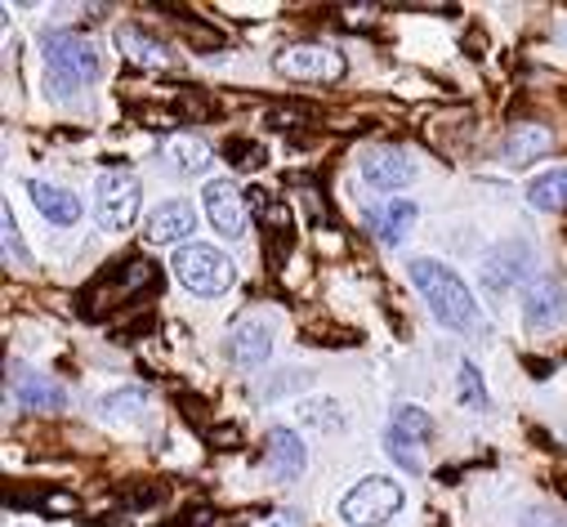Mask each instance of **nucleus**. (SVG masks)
Listing matches in <instances>:
<instances>
[{
	"instance_id": "1",
	"label": "nucleus",
	"mask_w": 567,
	"mask_h": 527,
	"mask_svg": "<svg viewBox=\"0 0 567 527\" xmlns=\"http://www.w3.org/2000/svg\"><path fill=\"white\" fill-rule=\"evenodd\" d=\"M411 282L420 287L424 304H430V313H434L447 331H474V327H478V304H474L470 287L447 269V264H439V259H415V264H411Z\"/></svg>"
},
{
	"instance_id": "2",
	"label": "nucleus",
	"mask_w": 567,
	"mask_h": 527,
	"mask_svg": "<svg viewBox=\"0 0 567 527\" xmlns=\"http://www.w3.org/2000/svg\"><path fill=\"white\" fill-rule=\"evenodd\" d=\"M99 76V54L76 32H50L45 37V85L54 99H76L81 85Z\"/></svg>"
},
{
	"instance_id": "3",
	"label": "nucleus",
	"mask_w": 567,
	"mask_h": 527,
	"mask_svg": "<svg viewBox=\"0 0 567 527\" xmlns=\"http://www.w3.org/2000/svg\"><path fill=\"white\" fill-rule=\"evenodd\" d=\"M175 273L179 282L193 291V296H224L233 287V259L219 250V246H206V241H188L179 246L175 255Z\"/></svg>"
},
{
	"instance_id": "4",
	"label": "nucleus",
	"mask_w": 567,
	"mask_h": 527,
	"mask_svg": "<svg viewBox=\"0 0 567 527\" xmlns=\"http://www.w3.org/2000/svg\"><path fill=\"white\" fill-rule=\"evenodd\" d=\"M402 505V487L393 478H362L344 500L340 514L349 527H384Z\"/></svg>"
},
{
	"instance_id": "5",
	"label": "nucleus",
	"mask_w": 567,
	"mask_h": 527,
	"mask_svg": "<svg viewBox=\"0 0 567 527\" xmlns=\"http://www.w3.org/2000/svg\"><path fill=\"white\" fill-rule=\"evenodd\" d=\"M138 179L134 175H125V170H103L99 175V188H94V219H99V228H107V232H121V228H130L134 224V215H138Z\"/></svg>"
},
{
	"instance_id": "6",
	"label": "nucleus",
	"mask_w": 567,
	"mask_h": 527,
	"mask_svg": "<svg viewBox=\"0 0 567 527\" xmlns=\"http://www.w3.org/2000/svg\"><path fill=\"white\" fill-rule=\"evenodd\" d=\"M277 72L287 81H309V85H331L349 72L344 54L331 45H291L277 54Z\"/></svg>"
},
{
	"instance_id": "7",
	"label": "nucleus",
	"mask_w": 567,
	"mask_h": 527,
	"mask_svg": "<svg viewBox=\"0 0 567 527\" xmlns=\"http://www.w3.org/2000/svg\"><path fill=\"white\" fill-rule=\"evenodd\" d=\"M202 202H206V215H210V224H215L219 237L237 241L246 232V219H250L246 215V193L233 179H210L206 193H202Z\"/></svg>"
},
{
	"instance_id": "8",
	"label": "nucleus",
	"mask_w": 567,
	"mask_h": 527,
	"mask_svg": "<svg viewBox=\"0 0 567 527\" xmlns=\"http://www.w3.org/2000/svg\"><path fill=\"white\" fill-rule=\"evenodd\" d=\"M527 278H532V246L527 241H505L483 259V282L492 291H509Z\"/></svg>"
},
{
	"instance_id": "9",
	"label": "nucleus",
	"mask_w": 567,
	"mask_h": 527,
	"mask_svg": "<svg viewBox=\"0 0 567 527\" xmlns=\"http://www.w3.org/2000/svg\"><path fill=\"white\" fill-rule=\"evenodd\" d=\"M358 170H362V179L367 184H375V188H406L411 179H415V162L406 157V153H398V148H367L362 157H358Z\"/></svg>"
},
{
	"instance_id": "10",
	"label": "nucleus",
	"mask_w": 567,
	"mask_h": 527,
	"mask_svg": "<svg viewBox=\"0 0 567 527\" xmlns=\"http://www.w3.org/2000/svg\"><path fill=\"white\" fill-rule=\"evenodd\" d=\"M10 389H14V399H19L23 407H32V412H63V403H68L63 384H54L50 375H41V371H32V366H14Z\"/></svg>"
},
{
	"instance_id": "11",
	"label": "nucleus",
	"mask_w": 567,
	"mask_h": 527,
	"mask_svg": "<svg viewBox=\"0 0 567 527\" xmlns=\"http://www.w3.org/2000/svg\"><path fill=\"white\" fill-rule=\"evenodd\" d=\"M228 353H233L237 366H259V362H268V353H272V327H268V318L246 313V318L233 327Z\"/></svg>"
},
{
	"instance_id": "12",
	"label": "nucleus",
	"mask_w": 567,
	"mask_h": 527,
	"mask_svg": "<svg viewBox=\"0 0 567 527\" xmlns=\"http://www.w3.org/2000/svg\"><path fill=\"white\" fill-rule=\"evenodd\" d=\"M264 443H268V469H272L281 483H291V478H300V474H305L309 452H305V438H300L296 430L272 425Z\"/></svg>"
},
{
	"instance_id": "13",
	"label": "nucleus",
	"mask_w": 567,
	"mask_h": 527,
	"mask_svg": "<svg viewBox=\"0 0 567 527\" xmlns=\"http://www.w3.org/2000/svg\"><path fill=\"white\" fill-rule=\"evenodd\" d=\"M116 50H121V59H130L134 68H148V72L175 68V54L157 37H148L144 28H116Z\"/></svg>"
},
{
	"instance_id": "14",
	"label": "nucleus",
	"mask_w": 567,
	"mask_h": 527,
	"mask_svg": "<svg viewBox=\"0 0 567 527\" xmlns=\"http://www.w3.org/2000/svg\"><path fill=\"white\" fill-rule=\"evenodd\" d=\"M415 202H406V197H389V202H375L371 210H367V224H371V232L384 241V246H398L402 237H406V228L415 224Z\"/></svg>"
},
{
	"instance_id": "15",
	"label": "nucleus",
	"mask_w": 567,
	"mask_h": 527,
	"mask_svg": "<svg viewBox=\"0 0 567 527\" xmlns=\"http://www.w3.org/2000/svg\"><path fill=\"white\" fill-rule=\"evenodd\" d=\"M197 228V210L188 206V202H162L153 215H148V241H162V246H171V241H184L188 232ZM188 246V241H184Z\"/></svg>"
},
{
	"instance_id": "16",
	"label": "nucleus",
	"mask_w": 567,
	"mask_h": 527,
	"mask_svg": "<svg viewBox=\"0 0 567 527\" xmlns=\"http://www.w3.org/2000/svg\"><path fill=\"white\" fill-rule=\"evenodd\" d=\"M549 148H554V130H545V125H536V121H523L514 135L505 140V162H509V166H527V162L545 157Z\"/></svg>"
},
{
	"instance_id": "17",
	"label": "nucleus",
	"mask_w": 567,
	"mask_h": 527,
	"mask_svg": "<svg viewBox=\"0 0 567 527\" xmlns=\"http://www.w3.org/2000/svg\"><path fill=\"white\" fill-rule=\"evenodd\" d=\"M563 313H567L563 291H558L549 278H540V282L527 287V296H523V318H527V327H554Z\"/></svg>"
},
{
	"instance_id": "18",
	"label": "nucleus",
	"mask_w": 567,
	"mask_h": 527,
	"mask_svg": "<svg viewBox=\"0 0 567 527\" xmlns=\"http://www.w3.org/2000/svg\"><path fill=\"white\" fill-rule=\"evenodd\" d=\"M162 162H166V170H175V175H202V170L210 166V148H206L197 135H175V140H166Z\"/></svg>"
},
{
	"instance_id": "19",
	"label": "nucleus",
	"mask_w": 567,
	"mask_h": 527,
	"mask_svg": "<svg viewBox=\"0 0 567 527\" xmlns=\"http://www.w3.org/2000/svg\"><path fill=\"white\" fill-rule=\"evenodd\" d=\"M32 202H37V210L50 219V224H59V228H68V224H76L81 219V202L68 193V188H54V184H32Z\"/></svg>"
},
{
	"instance_id": "20",
	"label": "nucleus",
	"mask_w": 567,
	"mask_h": 527,
	"mask_svg": "<svg viewBox=\"0 0 567 527\" xmlns=\"http://www.w3.org/2000/svg\"><path fill=\"white\" fill-rule=\"evenodd\" d=\"M527 197H532V206H540V210H567V166L540 175Z\"/></svg>"
},
{
	"instance_id": "21",
	"label": "nucleus",
	"mask_w": 567,
	"mask_h": 527,
	"mask_svg": "<svg viewBox=\"0 0 567 527\" xmlns=\"http://www.w3.org/2000/svg\"><path fill=\"white\" fill-rule=\"evenodd\" d=\"M144 403H148L144 389H116V393L103 399V416L107 421H138L144 416Z\"/></svg>"
},
{
	"instance_id": "22",
	"label": "nucleus",
	"mask_w": 567,
	"mask_h": 527,
	"mask_svg": "<svg viewBox=\"0 0 567 527\" xmlns=\"http://www.w3.org/2000/svg\"><path fill=\"white\" fill-rule=\"evenodd\" d=\"M393 434H402V438H411V443H424L434 434V421L424 416L420 407H398V416H393Z\"/></svg>"
},
{
	"instance_id": "23",
	"label": "nucleus",
	"mask_w": 567,
	"mask_h": 527,
	"mask_svg": "<svg viewBox=\"0 0 567 527\" xmlns=\"http://www.w3.org/2000/svg\"><path fill=\"white\" fill-rule=\"evenodd\" d=\"M0 228H6V259H10V264H19V269H28L32 255H28L23 237H19V224H14V210H10V206L0 210Z\"/></svg>"
},
{
	"instance_id": "24",
	"label": "nucleus",
	"mask_w": 567,
	"mask_h": 527,
	"mask_svg": "<svg viewBox=\"0 0 567 527\" xmlns=\"http://www.w3.org/2000/svg\"><path fill=\"white\" fill-rule=\"evenodd\" d=\"M461 403H465L470 412H483V407H487V389H483L474 362H461Z\"/></svg>"
},
{
	"instance_id": "25",
	"label": "nucleus",
	"mask_w": 567,
	"mask_h": 527,
	"mask_svg": "<svg viewBox=\"0 0 567 527\" xmlns=\"http://www.w3.org/2000/svg\"><path fill=\"white\" fill-rule=\"evenodd\" d=\"M384 447H389V456H393L402 469H411V474H424V461H420V452L411 447V438H402V434H393V430H389Z\"/></svg>"
},
{
	"instance_id": "26",
	"label": "nucleus",
	"mask_w": 567,
	"mask_h": 527,
	"mask_svg": "<svg viewBox=\"0 0 567 527\" xmlns=\"http://www.w3.org/2000/svg\"><path fill=\"white\" fill-rule=\"evenodd\" d=\"M264 148L259 144H250V140H228V162L237 166V170H255V166H264Z\"/></svg>"
},
{
	"instance_id": "27",
	"label": "nucleus",
	"mask_w": 567,
	"mask_h": 527,
	"mask_svg": "<svg viewBox=\"0 0 567 527\" xmlns=\"http://www.w3.org/2000/svg\"><path fill=\"white\" fill-rule=\"evenodd\" d=\"M300 416H305L313 430H336V425H340V407H336V403H300Z\"/></svg>"
},
{
	"instance_id": "28",
	"label": "nucleus",
	"mask_w": 567,
	"mask_h": 527,
	"mask_svg": "<svg viewBox=\"0 0 567 527\" xmlns=\"http://www.w3.org/2000/svg\"><path fill=\"white\" fill-rule=\"evenodd\" d=\"M246 527H305L296 509H272V514H255Z\"/></svg>"
},
{
	"instance_id": "29",
	"label": "nucleus",
	"mask_w": 567,
	"mask_h": 527,
	"mask_svg": "<svg viewBox=\"0 0 567 527\" xmlns=\"http://www.w3.org/2000/svg\"><path fill=\"white\" fill-rule=\"evenodd\" d=\"M210 523V509H188L179 523H171V527H206Z\"/></svg>"
}]
</instances>
